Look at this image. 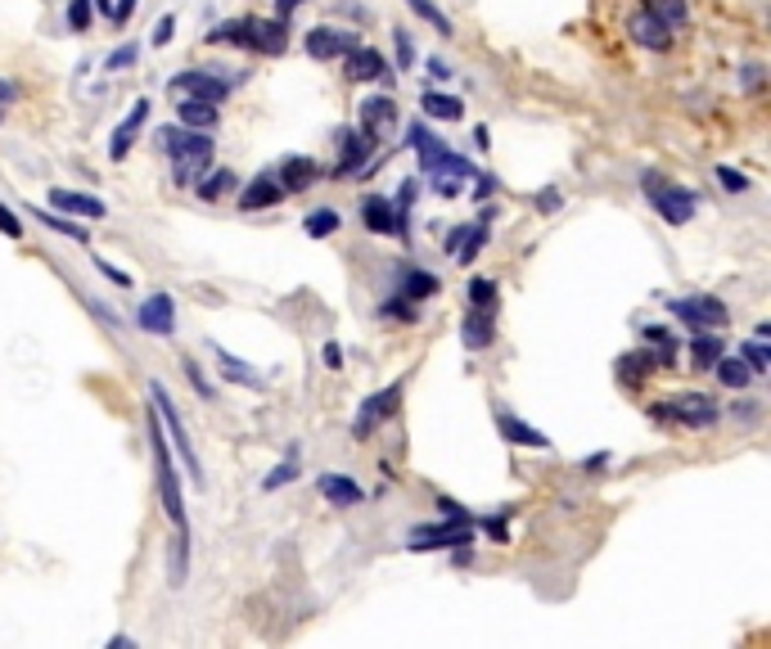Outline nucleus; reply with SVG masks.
I'll use <instances>...</instances> for the list:
<instances>
[{
  "instance_id": "obj_28",
  "label": "nucleus",
  "mask_w": 771,
  "mask_h": 649,
  "mask_svg": "<svg viewBox=\"0 0 771 649\" xmlns=\"http://www.w3.org/2000/svg\"><path fill=\"white\" fill-rule=\"evenodd\" d=\"M443 284H438V275H433V271H402V280H398V293L402 298H411V303H424V298H433V293H438Z\"/></svg>"
},
{
  "instance_id": "obj_30",
  "label": "nucleus",
  "mask_w": 771,
  "mask_h": 649,
  "mask_svg": "<svg viewBox=\"0 0 771 649\" xmlns=\"http://www.w3.org/2000/svg\"><path fill=\"white\" fill-rule=\"evenodd\" d=\"M420 105L428 109V118H438V122H460L465 118V105L456 95H438V90H424Z\"/></svg>"
},
{
  "instance_id": "obj_40",
  "label": "nucleus",
  "mask_w": 771,
  "mask_h": 649,
  "mask_svg": "<svg viewBox=\"0 0 771 649\" xmlns=\"http://www.w3.org/2000/svg\"><path fill=\"white\" fill-rule=\"evenodd\" d=\"M379 316H383V321H406V325H415V316H420V312H415L411 298H402V293H398V298H389V303L379 307Z\"/></svg>"
},
{
  "instance_id": "obj_33",
  "label": "nucleus",
  "mask_w": 771,
  "mask_h": 649,
  "mask_svg": "<svg viewBox=\"0 0 771 649\" xmlns=\"http://www.w3.org/2000/svg\"><path fill=\"white\" fill-rule=\"evenodd\" d=\"M294 478H298V446H289L284 461L262 478V491H275V487H284V483H294Z\"/></svg>"
},
{
  "instance_id": "obj_27",
  "label": "nucleus",
  "mask_w": 771,
  "mask_h": 649,
  "mask_svg": "<svg viewBox=\"0 0 771 649\" xmlns=\"http://www.w3.org/2000/svg\"><path fill=\"white\" fill-rule=\"evenodd\" d=\"M721 353H727V343H721L717 329H699V334L691 338V366H695V370H713Z\"/></svg>"
},
{
  "instance_id": "obj_2",
  "label": "nucleus",
  "mask_w": 771,
  "mask_h": 649,
  "mask_svg": "<svg viewBox=\"0 0 771 649\" xmlns=\"http://www.w3.org/2000/svg\"><path fill=\"white\" fill-rule=\"evenodd\" d=\"M150 446H154V474H159V491H163V510H167L176 532H189L185 496H181V483H176V469H172V452H167V433L159 424V411H150Z\"/></svg>"
},
{
  "instance_id": "obj_57",
  "label": "nucleus",
  "mask_w": 771,
  "mask_h": 649,
  "mask_svg": "<svg viewBox=\"0 0 771 649\" xmlns=\"http://www.w3.org/2000/svg\"><path fill=\"white\" fill-rule=\"evenodd\" d=\"M745 86H749V90H758V86H762V68H758V64H749V68H745Z\"/></svg>"
},
{
  "instance_id": "obj_46",
  "label": "nucleus",
  "mask_w": 771,
  "mask_h": 649,
  "mask_svg": "<svg viewBox=\"0 0 771 649\" xmlns=\"http://www.w3.org/2000/svg\"><path fill=\"white\" fill-rule=\"evenodd\" d=\"M717 181H721V190H731V194H745L749 190V176L736 172V167H717Z\"/></svg>"
},
{
  "instance_id": "obj_37",
  "label": "nucleus",
  "mask_w": 771,
  "mask_h": 649,
  "mask_svg": "<svg viewBox=\"0 0 771 649\" xmlns=\"http://www.w3.org/2000/svg\"><path fill=\"white\" fill-rule=\"evenodd\" d=\"M740 357H745V366H749L753 375H767V366H771V347H767V338H749V343L740 347Z\"/></svg>"
},
{
  "instance_id": "obj_34",
  "label": "nucleus",
  "mask_w": 771,
  "mask_h": 649,
  "mask_svg": "<svg viewBox=\"0 0 771 649\" xmlns=\"http://www.w3.org/2000/svg\"><path fill=\"white\" fill-rule=\"evenodd\" d=\"M339 226H344V217L334 213V208H316V213L303 221V230H307L312 239H329V235H339Z\"/></svg>"
},
{
  "instance_id": "obj_16",
  "label": "nucleus",
  "mask_w": 771,
  "mask_h": 649,
  "mask_svg": "<svg viewBox=\"0 0 771 649\" xmlns=\"http://www.w3.org/2000/svg\"><path fill=\"white\" fill-rule=\"evenodd\" d=\"M628 36H632L641 50H667V45H672V28L659 23V19L645 14V10H637V14L628 19Z\"/></svg>"
},
{
  "instance_id": "obj_47",
  "label": "nucleus",
  "mask_w": 771,
  "mask_h": 649,
  "mask_svg": "<svg viewBox=\"0 0 771 649\" xmlns=\"http://www.w3.org/2000/svg\"><path fill=\"white\" fill-rule=\"evenodd\" d=\"M172 32H176V14H163V19L154 23V32H150V45H154V50H163V45L172 41Z\"/></svg>"
},
{
  "instance_id": "obj_5",
  "label": "nucleus",
  "mask_w": 771,
  "mask_h": 649,
  "mask_svg": "<svg viewBox=\"0 0 771 649\" xmlns=\"http://www.w3.org/2000/svg\"><path fill=\"white\" fill-rule=\"evenodd\" d=\"M672 316H677L682 325H691L695 334H699V329H727V325H731L727 303H721V298H713V293L677 298V303H672Z\"/></svg>"
},
{
  "instance_id": "obj_20",
  "label": "nucleus",
  "mask_w": 771,
  "mask_h": 649,
  "mask_svg": "<svg viewBox=\"0 0 771 649\" xmlns=\"http://www.w3.org/2000/svg\"><path fill=\"white\" fill-rule=\"evenodd\" d=\"M316 491L325 496L329 506H344V510L366 501V491H361V487H357L348 474H321V478H316Z\"/></svg>"
},
{
  "instance_id": "obj_10",
  "label": "nucleus",
  "mask_w": 771,
  "mask_h": 649,
  "mask_svg": "<svg viewBox=\"0 0 771 649\" xmlns=\"http://www.w3.org/2000/svg\"><path fill=\"white\" fill-rule=\"evenodd\" d=\"M339 140H344V154H339V163H334V181L352 176V172H366V163L374 159V140L361 127H344Z\"/></svg>"
},
{
  "instance_id": "obj_1",
  "label": "nucleus",
  "mask_w": 771,
  "mask_h": 649,
  "mask_svg": "<svg viewBox=\"0 0 771 649\" xmlns=\"http://www.w3.org/2000/svg\"><path fill=\"white\" fill-rule=\"evenodd\" d=\"M159 140H163V154L172 163L176 185H199V176L213 163V136L195 127H163Z\"/></svg>"
},
{
  "instance_id": "obj_25",
  "label": "nucleus",
  "mask_w": 771,
  "mask_h": 649,
  "mask_svg": "<svg viewBox=\"0 0 771 649\" xmlns=\"http://www.w3.org/2000/svg\"><path fill=\"white\" fill-rule=\"evenodd\" d=\"M280 198H284L280 181L262 172L258 181H249V185H245V194H239V208H245V213H258V208H275Z\"/></svg>"
},
{
  "instance_id": "obj_50",
  "label": "nucleus",
  "mask_w": 771,
  "mask_h": 649,
  "mask_svg": "<svg viewBox=\"0 0 771 649\" xmlns=\"http://www.w3.org/2000/svg\"><path fill=\"white\" fill-rule=\"evenodd\" d=\"M131 14H135V0H113V6H109V19H113L118 28H127Z\"/></svg>"
},
{
  "instance_id": "obj_58",
  "label": "nucleus",
  "mask_w": 771,
  "mask_h": 649,
  "mask_svg": "<svg viewBox=\"0 0 771 649\" xmlns=\"http://www.w3.org/2000/svg\"><path fill=\"white\" fill-rule=\"evenodd\" d=\"M303 6V0H280V6H275V19H289V14H294Z\"/></svg>"
},
{
  "instance_id": "obj_61",
  "label": "nucleus",
  "mask_w": 771,
  "mask_h": 649,
  "mask_svg": "<svg viewBox=\"0 0 771 649\" xmlns=\"http://www.w3.org/2000/svg\"><path fill=\"white\" fill-rule=\"evenodd\" d=\"M90 6H100V10H105V14H109V6H113V0H90Z\"/></svg>"
},
{
  "instance_id": "obj_12",
  "label": "nucleus",
  "mask_w": 771,
  "mask_h": 649,
  "mask_svg": "<svg viewBox=\"0 0 771 649\" xmlns=\"http://www.w3.org/2000/svg\"><path fill=\"white\" fill-rule=\"evenodd\" d=\"M344 73H348L352 82H393L389 60H383L374 45H352L348 55H344Z\"/></svg>"
},
{
  "instance_id": "obj_31",
  "label": "nucleus",
  "mask_w": 771,
  "mask_h": 649,
  "mask_svg": "<svg viewBox=\"0 0 771 649\" xmlns=\"http://www.w3.org/2000/svg\"><path fill=\"white\" fill-rule=\"evenodd\" d=\"M713 370H717V379H721V383L736 388V392H740V388H749V379H753V370L745 366V357H727V353L717 357V366H713Z\"/></svg>"
},
{
  "instance_id": "obj_11",
  "label": "nucleus",
  "mask_w": 771,
  "mask_h": 649,
  "mask_svg": "<svg viewBox=\"0 0 771 649\" xmlns=\"http://www.w3.org/2000/svg\"><path fill=\"white\" fill-rule=\"evenodd\" d=\"M303 45H307V55H312V60H321V64H325V60H344L348 50H352V45H361V41H357V32L325 28V23H321V28H312V32H307V41H303Z\"/></svg>"
},
{
  "instance_id": "obj_53",
  "label": "nucleus",
  "mask_w": 771,
  "mask_h": 649,
  "mask_svg": "<svg viewBox=\"0 0 771 649\" xmlns=\"http://www.w3.org/2000/svg\"><path fill=\"white\" fill-rule=\"evenodd\" d=\"M560 204H564L560 190H542V194H537V213H555Z\"/></svg>"
},
{
  "instance_id": "obj_4",
  "label": "nucleus",
  "mask_w": 771,
  "mask_h": 649,
  "mask_svg": "<svg viewBox=\"0 0 771 649\" xmlns=\"http://www.w3.org/2000/svg\"><path fill=\"white\" fill-rule=\"evenodd\" d=\"M645 198L654 204V213L667 221V226H686L691 217H695V194L691 190H682V185H672L667 176H654V172H645Z\"/></svg>"
},
{
  "instance_id": "obj_39",
  "label": "nucleus",
  "mask_w": 771,
  "mask_h": 649,
  "mask_svg": "<svg viewBox=\"0 0 771 649\" xmlns=\"http://www.w3.org/2000/svg\"><path fill=\"white\" fill-rule=\"evenodd\" d=\"M406 6H411V10H415L424 23H433V28H438L443 36H452V19H447L438 6H433V0H406Z\"/></svg>"
},
{
  "instance_id": "obj_6",
  "label": "nucleus",
  "mask_w": 771,
  "mask_h": 649,
  "mask_svg": "<svg viewBox=\"0 0 771 649\" xmlns=\"http://www.w3.org/2000/svg\"><path fill=\"white\" fill-rule=\"evenodd\" d=\"M474 541V519H447V523H424L406 537L411 551H456Z\"/></svg>"
},
{
  "instance_id": "obj_51",
  "label": "nucleus",
  "mask_w": 771,
  "mask_h": 649,
  "mask_svg": "<svg viewBox=\"0 0 771 649\" xmlns=\"http://www.w3.org/2000/svg\"><path fill=\"white\" fill-rule=\"evenodd\" d=\"M474 523H484V532H488L492 541H510V532H506V515H497V519H474Z\"/></svg>"
},
{
  "instance_id": "obj_17",
  "label": "nucleus",
  "mask_w": 771,
  "mask_h": 649,
  "mask_svg": "<svg viewBox=\"0 0 771 649\" xmlns=\"http://www.w3.org/2000/svg\"><path fill=\"white\" fill-rule=\"evenodd\" d=\"M275 181H280L284 194H298V190H312V185L321 181V167H316V159H298V154H294V159L280 163Z\"/></svg>"
},
{
  "instance_id": "obj_29",
  "label": "nucleus",
  "mask_w": 771,
  "mask_h": 649,
  "mask_svg": "<svg viewBox=\"0 0 771 649\" xmlns=\"http://www.w3.org/2000/svg\"><path fill=\"white\" fill-rule=\"evenodd\" d=\"M641 10H645V14H654L659 23H667L672 32L691 23V6H686V0H645Z\"/></svg>"
},
{
  "instance_id": "obj_3",
  "label": "nucleus",
  "mask_w": 771,
  "mask_h": 649,
  "mask_svg": "<svg viewBox=\"0 0 771 649\" xmlns=\"http://www.w3.org/2000/svg\"><path fill=\"white\" fill-rule=\"evenodd\" d=\"M650 415L659 424H686V429H713L717 424V407H713V397L708 392H677L672 402H659L650 407Z\"/></svg>"
},
{
  "instance_id": "obj_41",
  "label": "nucleus",
  "mask_w": 771,
  "mask_h": 649,
  "mask_svg": "<svg viewBox=\"0 0 771 649\" xmlns=\"http://www.w3.org/2000/svg\"><path fill=\"white\" fill-rule=\"evenodd\" d=\"M185 551H189V532H176V537H172V560H167V569H172V586L185 582Z\"/></svg>"
},
{
  "instance_id": "obj_15",
  "label": "nucleus",
  "mask_w": 771,
  "mask_h": 649,
  "mask_svg": "<svg viewBox=\"0 0 771 649\" xmlns=\"http://www.w3.org/2000/svg\"><path fill=\"white\" fill-rule=\"evenodd\" d=\"M398 127V105L389 95H370L366 105H361V131L374 140V144H383V136H389Z\"/></svg>"
},
{
  "instance_id": "obj_18",
  "label": "nucleus",
  "mask_w": 771,
  "mask_h": 649,
  "mask_svg": "<svg viewBox=\"0 0 771 649\" xmlns=\"http://www.w3.org/2000/svg\"><path fill=\"white\" fill-rule=\"evenodd\" d=\"M497 429H501V437L514 442V446H533V452H546V446H551V437H546L542 429H533L528 420H519V415H510V411H497Z\"/></svg>"
},
{
  "instance_id": "obj_8",
  "label": "nucleus",
  "mask_w": 771,
  "mask_h": 649,
  "mask_svg": "<svg viewBox=\"0 0 771 649\" xmlns=\"http://www.w3.org/2000/svg\"><path fill=\"white\" fill-rule=\"evenodd\" d=\"M172 95H189V99H208V105H221L230 95V82L221 77V68H185L172 77Z\"/></svg>"
},
{
  "instance_id": "obj_42",
  "label": "nucleus",
  "mask_w": 771,
  "mask_h": 649,
  "mask_svg": "<svg viewBox=\"0 0 771 649\" xmlns=\"http://www.w3.org/2000/svg\"><path fill=\"white\" fill-rule=\"evenodd\" d=\"M90 23H95V6H90V0H68V28L73 32H90Z\"/></svg>"
},
{
  "instance_id": "obj_32",
  "label": "nucleus",
  "mask_w": 771,
  "mask_h": 649,
  "mask_svg": "<svg viewBox=\"0 0 771 649\" xmlns=\"http://www.w3.org/2000/svg\"><path fill=\"white\" fill-rule=\"evenodd\" d=\"M217 357H221V375H226L230 383H245V388H258V383H262V375H258V370H249V366L239 361V357H230L226 347H217Z\"/></svg>"
},
{
  "instance_id": "obj_45",
  "label": "nucleus",
  "mask_w": 771,
  "mask_h": 649,
  "mask_svg": "<svg viewBox=\"0 0 771 649\" xmlns=\"http://www.w3.org/2000/svg\"><path fill=\"white\" fill-rule=\"evenodd\" d=\"M185 379H189V383H195V388H199V397H204V402H213V397H217V388H213V383L204 379V370H199V361H185Z\"/></svg>"
},
{
  "instance_id": "obj_13",
  "label": "nucleus",
  "mask_w": 771,
  "mask_h": 649,
  "mask_svg": "<svg viewBox=\"0 0 771 649\" xmlns=\"http://www.w3.org/2000/svg\"><path fill=\"white\" fill-rule=\"evenodd\" d=\"M245 45H253L258 55H284L289 45L284 19H245Z\"/></svg>"
},
{
  "instance_id": "obj_52",
  "label": "nucleus",
  "mask_w": 771,
  "mask_h": 649,
  "mask_svg": "<svg viewBox=\"0 0 771 649\" xmlns=\"http://www.w3.org/2000/svg\"><path fill=\"white\" fill-rule=\"evenodd\" d=\"M14 99H19V90H14V82H0V122H6V113L14 109Z\"/></svg>"
},
{
  "instance_id": "obj_26",
  "label": "nucleus",
  "mask_w": 771,
  "mask_h": 649,
  "mask_svg": "<svg viewBox=\"0 0 771 649\" xmlns=\"http://www.w3.org/2000/svg\"><path fill=\"white\" fill-rule=\"evenodd\" d=\"M492 338H497V325H492V312H469L465 316V325H460V343L469 347V353H484V347H492Z\"/></svg>"
},
{
  "instance_id": "obj_49",
  "label": "nucleus",
  "mask_w": 771,
  "mask_h": 649,
  "mask_svg": "<svg viewBox=\"0 0 771 649\" xmlns=\"http://www.w3.org/2000/svg\"><path fill=\"white\" fill-rule=\"evenodd\" d=\"M95 267H100V275H105V280H113L118 289H131V275H127V271H118L113 262H105V258H95Z\"/></svg>"
},
{
  "instance_id": "obj_59",
  "label": "nucleus",
  "mask_w": 771,
  "mask_h": 649,
  "mask_svg": "<svg viewBox=\"0 0 771 649\" xmlns=\"http://www.w3.org/2000/svg\"><path fill=\"white\" fill-rule=\"evenodd\" d=\"M428 73H433V77H438V82H447V77H452V68H447L443 60H428Z\"/></svg>"
},
{
  "instance_id": "obj_56",
  "label": "nucleus",
  "mask_w": 771,
  "mask_h": 649,
  "mask_svg": "<svg viewBox=\"0 0 771 649\" xmlns=\"http://www.w3.org/2000/svg\"><path fill=\"white\" fill-rule=\"evenodd\" d=\"M325 366H329V370L344 366V347H339V343H325Z\"/></svg>"
},
{
  "instance_id": "obj_48",
  "label": "nucleus",
  "mask_w": 771,
  "mask_h": 649,
  "mask_svg": "<svg viewBox=\"0 0 771 649\" xmlns=\"http://www.w3.org/2000/svg\"><path fill=\"white\" fill-rule=\"evenodd\" d=\"M0 235H10V239H19L23 235V221L14 217V208H6L0 204Z\"/></svg>"
},
{
  "instance_id": "obj_44",
  "label": "nucleus",
  "mask_w": 771,
  "mask_h": 649,
  "mask_svg": "<svg viewBox=\"0 0 771 649\" xmlns=\"http://www.w3.org/2000/svg\"><path fill=\"white\" fill-rule=\"evenodd\" d=\"M393 36H398V73H411V64H415V41H411L406 28H398Z\"/></svg>"
},
{
  "instance_id": "obj_21",
  "label": "nucleus",
  "mask_w": 771,
  "mask_h": 649,
  "mask_svg": "<svg viewBox=\"0 0 771 649\" xmlns=\"http://www.w3.org/2000/svg\"><path fill=\"white\" fill-rule=\"evenodd\" d=\"M361 221L370 235H398V213L383 194H366L361 198Z\"/></svg>"
},
{
  "instance_id": "obj_36",
  "label": "nucleus",
  "mask_w": 771,
  "mask_h": 649,
  "mask_svg": "<svg viewBox=\"0 0 771 649\" xmlns=\"http://www.w3.org/2000/svg\"><path fill=\"white\" fill-rule=\"evenodd\" d=\"M28 217H36L45 230H59V235H68V239H77V244H86L90 235H86V226H73L68 217H55V213H41V208H28Z\"/></svg>"
},
{
  "instance_id": "obj_35",
  "label": "nucleus",
  "mask_w": 771,
  "mask_h": 649,
  "mask_svg": "<svg viewBox=\"0 0 771 649\" xmlns=\"http://www.w3.org/2000/svg\"><path fill=\"white\" fill-rule=\"evenodd\" d=\"M484 244H488V221H478V226L465 230V239H460V248H456V262L469 267L478 253H484Z\"/></svg>"
},
{
  "instance_id": "obj_43",
  "label": "nucleus",
  "mask_w": 771,
  "mask_h": 649,
  "mask_svg": "<svg viewBox=\"0 0 771 649\" xmlns=\"http://www.w3.org/2000/svg\"><path fill=\"white\" fill-rule=\"evenodd\" d=\"M226 190H235V172H213V176L199 185V198H208V204H213V198H221Z\"/></svg>"
},
{
  "instance_id": "obj_38",
  "label": "nucleus",
  "mask_w": 771,
  "mask_h": 649,
  "mask_svg": "<svg viewBox=\"0 0 771 649\" xmlns=\"http://www.w3.org/2000/svg\"><path fill=\"white\" fill-rule=\"evenodd\" d=\"M469 307L497 312V280H469Z\"/></svg>"
},
{
  "instance_id": "obj_54",
  "label": "nucleus",
  "mask_w": 771,
  "mask_h": 649,
  "mask_svg": "<svg viewBox=\"0 0 771 649\" xmlns=\"http://www.w3.org/2000/svg\"><path fill=\"white\" fill-rule=\"evenodd\" d=\"M127 64H135V45H122L109 55V68H127Z\"/></svg>"
},
{
  "instance_id": "obj_9",
  "label": "nucleus",
  "mask_w": 771,
  "mask_h": 649,
  "mask_svg": "<svg viewBox=\"0 0 771 649\" xmlns=\"http://www.w3.org/2000/svg\"><path fill=\"white\" fill-rule=\"evenodd\" d=\"M150 397H154V411L163 415V433L176 442V452H181L185 469L195 474V487H204V474H199V456H195V446H189V437H185V429H181V415H176V407L167 402V392H163L159 383H150Z\"/></svg>"
},
{
  "instance_id": "obj_23",
  "label": "nucleus",
  "mask_w": 771,
  "mask_h": 649,
  "mask_svg": "<svg viewBox=\"0 0 771 649\" xmlns=\"http://www.w3.org/2000/svg\"><path fill=\"white\" fill-rule=\"evenodd\" d=\"M144 118H150V99H135V105H131V113H127V122L113 131V144H109V154H113L118 163L131 154V144H135V136H140Z\"/></svg>"
},
{
  "instance_id": "obj_7",
  "label": "nucleus",
  "mask_w": 771,
  "mask_h": 649,
  "mask_svg": "<svg viewBox=\"0 0 771 649\" xmlns=\"http://www.w3.org/2000/svg\"><path fill=\"white\" fill-rule=\"evenodd\" d=\"M402 379L398 383H389V388H379V392H370L366 402H361V411H357V420H352V437L357 442H366V437H374V429L389 420L398 407H402Z\"/></svg>"
},
{
  "instance_id": "obj_55",
  "label": "nucleus",
  "mask_w": 771,
  "mask_h": 649,
  "mask_svg": "<svg viewBox=\"0 0 771 649\" xmlns=\"http://www.w3.org/2000/svg\"><path fill=\"white\" fill-rule=\"evenodd\" d=\"M474 181H478V185H474V198H478V204H484V198L497 190V176H474Z\"/></svg>"
},
{
  "instance_id": "obj_60",
  "label": "nucleus",
  "mask_w": 771,
  "mask_h": 649,
  "mask_svg": "<svg viewBox=\"0 0 771 649\" xmlns=\"http://www.w3.org/2000/svg\"><path fill=\"white\" fill-rule=\"evenodd\" d=\"M600 465H609V452H600V456H587V461H583V469H587V474H591V469H600Z\"/></svg>"
},
{
  "instance_id": "obj_24",
  "label": "nucleus",
  "mask_w": 771,
  "mask_h": 649,
  "mask_svg": "<svg viewBox=\"0 0 771 649\" xmlns=\"http://www.w3.org/2000/svg\"><path fill=\"white\" fill-rule=\"evenodd\" d=\"M51 208L59 213H77V217H90V221H100L109 208H105V198H95V194H73V190H51Z\"/></svg>"
},
{
  "instance_id": "obj_19",
  "label": "nucleus",
  "mask_w": 771,
  "mask_h": 649,
  "mask_svg": "<svg viewBox=\"0 0 771 649\" xmlns=\"http://www.w3.org/2000/svg\"><path fill=\"white\" fill-rule=\"evenodd\" d=\"M406 144L415 149V159H420V172H424V176H428L433 167H438V163L447 159V144H443L438 136H433L428 127H420V122L406 131Z\"/></svg>"
},
{
  "instance_id": "obj_14",
  "label": "nucleus",
  "mask_w": 771,
  "mask_h": 649,
  "mask_svg": "<svg viewBox=\"0 0 771 649\" xmlns=\"http://www.w3.org/2000/svg\"><path fill=\"white\" fill-rule=\"evenodd\" d=\"M135 321H140V329H144V334H159V338H167V334L176 329V303H172V293H154V298H144L140 312H135Z\"/></svg>"
},
{
  "instance_id": "obj_22",
  "label": "nucleus",
  "mask_w": 771,
  "mask_h": 649,
  "mask_svg": "<svg viewBox=\"0 0 771 649\" xmlns=\"http://www.w3.org/2000/svg\"><path fill=\"white\" fill-rule=\"evenodd\" d=\"M176 122L181 127H195V131H213L221 122V113H217V105H208V99L176 95Z\"/></svg>"
}]
</instances>
